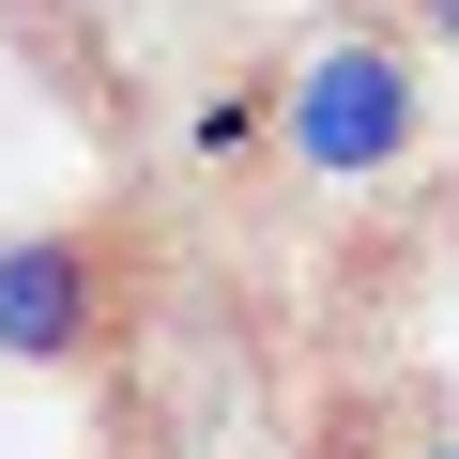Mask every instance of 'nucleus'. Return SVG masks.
Masks as SVG:
<instances>
[{"instance_id": "f257e3e1", "label": "nucleus", "mask_w": 459, "mask_h": 459, "mask_svg": "<svg viewBox=\"0 0 459 459\" xmlns=\"http://www.w3.org/2000/svg\"><path fill=\"white\" fill-rule=\"evenodd\" d=\"M291 153H307L322 184L398 169V153H413V77H398V47H307V77H291Z\"/></svg>"}, {"instance_id": "f03ea898", "label": "nucleus", "mask_w": 459, "mask_h": 459, "mask_svg": "<svg viewBox=\"0 0 459 459\" xmlns=\"http://www.w3.org/2000/svg\"><path fill=\"white\" fill-rule=\"evenodd\" d=\"M92 307H108V261L77 246V230H47V246H0V352L62 368V352L92 337Z\"/></svg>"}, {"instance_id": "7ed1b4c3", "label": "nucleus", "mask_w": 459, "mask_h": 459, "mask_svg": "<svg viewBox=\"0 0 459 459\" xmlns=\"http://www.w3.org/2000/svg\"><path fill=\"white\" fill-rule=\"evenodd\" d=\"M429 31H444V47H459V0H429Z\"/></svg>"}, {"instance_id": "20e7f679", "label": "nucleus", "mask_w": 459, "mask_h": 459, "mask_svg": "<svg viewBox=\"0 0 459 459\" xmlns=\"http://www.w3.org/2000/svg\"><path fill=\"white\" fill-rule=\"evenodd\" d=\"M413 459H459V429H429V444H413Z\"/></svg>"}]
</instances>
